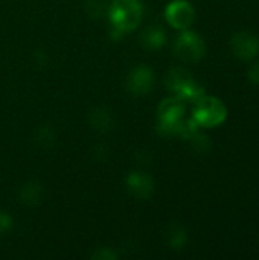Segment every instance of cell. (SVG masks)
Returning <instances> with one entry per match:
<instances>
[{"label":"cell","instance_id":"cell-10","mask_svg":"<svg viewBox=\"0 0 259 260\" xmlns=\"http://www.w3.org/2000/svg\"><path fill=\"white\" fill-rule=\"evenodd\" d=\"M140 41H142V44L147 49L157 50V49H160V47L165 46V43H166V34L159 26H150L148 29L143 30V34L140 37Z\"/></svg>","mask_w":259,"mask_h":260},{"label":"cell","instance_id":"cell-16","mask_svg":"<svg viewBox=\"0 0 259 260\" xmlns=\"http://www.w3.org/2000/svg\"><path fill=\"white\" fill-rule=\"evenodd\" d=\"M247 78L252 84L259 85V62H255L249 67L247 70Z\"/></svg>","mask_w":259,"mask_h":260},{"label":"cell","instance_id":"cell-13","mask_svg":"<svg viewBox=\"0 0 259 260\" xmlns=\"http://www.w3.org/2000/svg\"><path fill=\"white\" fill-rule=\"evenodd\" d=\"M90 123L95 129L107 131L111 126V113L105 108H96L90 114Z\"/></svg>","mask_w":259,"mask_h":260},{"label":"cell","instance_id":"cell-8","mask_svg":"<svg viewBox=\"0 0 259 260\" xmlns=\"http://www.w3.org/2000/svg\"><path fill=\"white\" fill-rule=\"evenodd\" d=\"M154 85V73L147 66H137L134 67L127 79V87L133 94L142 96L151 91Z\"/></svg>","mask_w":259,"mask_h":260},{"label":"cell","instance_id":"cell-7","mask_svg":"<svg viewBox=\"0 0 259 260\" xmlns=\"http://www.w3.org/2000/svg\"><path fill=\"white\" fill-rule=\"evenodd\" d=\"M232 52L243 61H252L259 55V37L252 32H237L231 40Z\"/></svg>","mask_w":259,"mask_h":260},{"label":"cell","instance_id":"cell-6","mask_svg":"<svg viewBox=\"0 0 259 260\" xmlns=\"http://www.w3.org/2000/svg\"><path fill=\"white\" fill-rule=\"evenodd\" d=\"M165 17L168 23L180 30L188 29L195 18V11L192 5L186 0H174L165 9Z\"/></svg>","mask_w":259,"mask_h":260},{"label":"cell","instance_id":"cell-15","mask_svg":"<svg viewBox=\"0 0 259 260\" xmlns=\"http://www.w3.org/2000/svg\"><path fill=\"white\" fill-rule=\"evenodd\" d=\"M102 8H104V5H102L101 0H89L87 11H89L90 15H93V17L101 15V14H102Z\"/></svg>","mask_w":259,"mask_h":260},{"label":"cell","instance_id":"cell-4","mask_svg":"<svg viewBox=\"0 0 259 260\" xmlns=\"http://www.w3.org/2000/svg\"><path fill=\"white\" fill-rule=\"evenodd\" d=\"M159 131L165 136H177L179 126L185 114V104L180 98L165 99L159 108Z\"/></svg>","mask_w":259,"mask_h":260},{"label":"cell","instance_id":"cell-18","mask_svg":"<svg viewBox=\"0 0 259 260\" xmlns=\"http://www.w3.org/2000/svg\"><path fill=\"white\" fill-rule=\"evenodd\" d=\"M95 259H114V254L111 253V251H108V250H105V248H101V250H98V253L93 256Z\"/></svg>","mask_w":259,"mask_h":260},{"label":"cell","instance_id":"cell-12","mask_svg":"<svg viewBox=\"0 0 259 260\" xmlns=\"http://www.w3.org/2000/svg\"><path fill=\"white\" fill-rule=\"evenodd\" d=\"M166 241H168V245L171 247V250L179 251V250H182V248L186 245V242H188V235H186V232H185L183 227H180V225H172V227L169 229L168 235H166Z\"/></svg>","mask_w":259,"mask_h":260},{"label":"cell","instance_id":"cell-17","mask_svg":"<svg viewBox=\"0 0 259 260\" xmlns=\"http://www.w3.org/2000/svg\"><path fill=\"white\" fill-rule=\"evenodd\" d=\"M11 227H12V219H11V216L6 215V213H3V212H0V233L8 232Z\"/></svg>","mask_w":259,"mask_h":260},{"label":"cell","instance_id":"cell-9","mask_svg":"<svg viewBox=\"0 0 259 260\" xmlns=\"http://www.w3.org/2000/svg\"><path fill=\"white\" fill-rule=\"evenodd\" d=\"M127 186L128 189L137 197V198H150L151 193L154 192V183L153 178L148 174L143 172H133L127 178Z\"/></svg>","mask_w":259,"mask_h":260},{"label":"cell","instance_id":"cell-5","mask_svg":"<svg viewBox=\"0 0 259 260\" xmlns=\"http://www.w3.org/2000/svg\"><path fill=\"white\" fill-rule=\"evenodd\" d=\"M174 52H176V56H179L182 61L197 62L205 56L206 44L198 34L185 29L174 43Z\"/></svg>","mask_w":259,"mask_h":260},{"label":"cell","instance_id":"cell-1","mask_svg":"<svg viewBox=\"0 0 259 260\" xmlns=\"http://www.w3.org/2000/svg\"><path fill=\"white\" fill-rule=\"evenodd\" d=\"M143 6L139 0H114L108 9V17L116 35L128 34L142 20Z\"/></svg>","mask_w":259,"mask_h":260},{"label":"cell","instance_id":"cell-3","mask_svg":"<svg viewBox=\"0 0 259 260\" xmlns=\"http://www.w3.org/2000/svg\"><path fill=\"white\" fill-rule=\"evenodd\" d=\"M166 85L183 102L185 101L195 102L202 96H205V88L192 78L191 73H188L183 69L171 70L166 76Z\"/></svg>","mask_w":259,"mask_h":260},{"label":"cell","instance_id":"cell-11","mask_svg":"<svg viewBox=\"0 0 259 260\" xmlns=\"http://www.w3.org/2000/svg\"><path fill=\"white\" fill-rule=\"evenodd\" d=\"M41 198H43V187L38 183H29L20 192V200L29 206L38 204L41 201Z\"/></svg>","mask_w":259,"mask_h":260},{"label":"cell","instance_id":"cell-2","mask_svg":"<svg viewBox=\"0 0 259 260\" xmlns=\"http://www.w3.org/2000/svg\"><path fill=\"white\" fill-rule=\"evenodd\" d=\"M226 117L227 108L221 99L214 96H202L198 101H195L192 119L198 123V126H218L226 120Z\"/></svg>","mask_w":259,"mask_h":260},{"label":"cell","instance_id":"cell-14","mask_svg":"<svg viewBox=\"0 0 259 260\" xmlns=\"http://www.w3.org/2000/svg\"><path fill=\"white\" fill-rule=\"evenodd\" d=\"M191 140H192L194 148H195L198 152H206V151L211 149V142H209V137H208V136H203V134L197 133V134H194V136L191 137Z\"/></svg>","mask_w":259,"mask_h":260}]
</instances>
